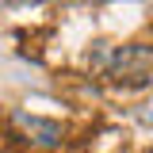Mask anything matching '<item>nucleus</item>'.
Returning <instances> with one entry per match:
<instances>
[{"mask_svg":"<svg viewBox=\"0 0 153 153\" xmlns=\"http://www.w3.org/2000/svg\"><path fill=\"white\" fill-rule=\"evenodd\" d=\"M111 80H153V46H119L107 54Z\"/></svg>","mask_w":153,"mask_h":153,"instance_id":"f257e3e1","label":"nucleus"},{"mask_svg":"<svg viewBox=\"0 0 153 153\" xmlns=\"http://www.w3.org/2000/svg\"><path fill=\"white\" fill-rule=\"evenodd\" d=\"M16 126L27 134L31 146H42V149L61 146V126L57 123H46V119H35V115H16Z\"/></svg>","mask_w":153,"mask_h":153,"instance_id":"f03ea898","label":"nucleus"}]
</instances>
